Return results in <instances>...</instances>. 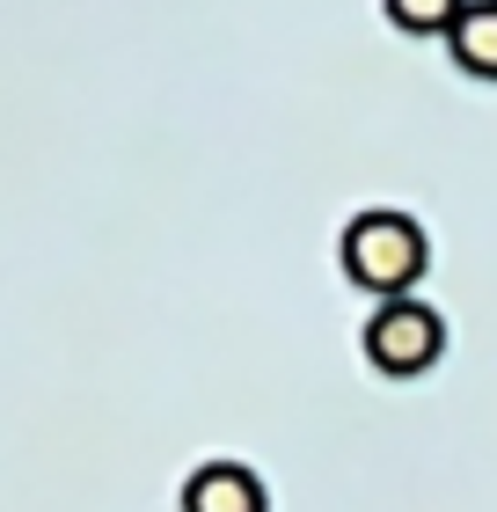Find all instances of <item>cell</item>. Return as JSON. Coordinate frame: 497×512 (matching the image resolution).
<instances>
[{
    "instance_id": "obj_1",
    "label": "cell",
    "mask_w": 497,
    "mask_h": 512,
    "mask_svg": "<svg viewBox=\"0 0 497 512\" xmlns=\"http://www.w3.org/2000/svg\"><path fill=\"white\" fill-rule=\"evenodd\" d=\"M424 264H432V242H424V227L410 213H395V205H366V213L344 220V271L359 278L366 293H410Z\"/></svg>"
},
{
    "instance_id": "obj_2",
    "label": "cell",
    "mask_w": 497,
    "mask_h": 512,
    "mask_svg": "<svg viewBox=\"0 0 497 512\" xmlns=\"http://www.w3.org/2000/svg\"><path fill=\"white\" fill-rule=\"evenodd\" d=\"M439 344H446V322H439L432 300H417V293H395L366 315V359L381 366V374H424V366L439 359Z\"/></svg>"
},
{
    "instance_id": "obj_3",
    "label": "cell",
    "mask_w": 497,
    "mask_h": 512,
    "mask_svg": "<svg viewBox=\"0 0 497 512\" xmlns=\"http://www.w3.org/2000/svg\"><path fill=\"white\" fill-rule=\"evenodd\" d=\"M183 512H271V491L249 461H198L183 476Z\"/></svg>"
},
{
    "instance_id": "obj_4",
    "label": "cell",
    "mask_w": 497,
    "mask_h": 512,
    "mask_svg": "<svg viewBox=\"0 0 497 512\" xmlns=\"http://www.w3.org/2000/svg\"><path fill=\"white\" fill-rule=\"evenodd\" d=\"M446 52H454L468 74L497 81V0H461V15L446 22Z\"/></svg>"
},
{
    "instance_id": "obj_5",
    "label": "cell",
    "mask_w": 497,
    "mask_h": 512,
    "mask_svg": "<svg viewBox=\"0 0 497 512\" xmlns=\"http://www.w3.org/2000/svg\"><path fill=\"white\" fill-rule=\"evenodd\" d=\"M388 15L402 30H446V22L461 15V0H388Z\"/></svg>"
}]
</instances>
